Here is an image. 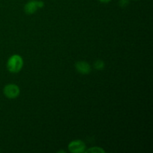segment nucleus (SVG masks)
<instances>
[{
	"label": "nucleus",
	"instance_id": "2",
	"mask_svg": "<svg viewBox=\"0 0 153 153\" xmlns=\"http://www.w3.org/2000/svg\"><path fill=\"white\" fill-rule=\"evenodd\" d=\"M44 2L41 0H30L25 4L24 10L26 14H33L37 10V9L44 7Z\"/></svg>",
	"mask_w": 153,
	"mask_h": 153
},
{
	"label": "nucleus",
	"instance_id": "8",
	"mask_svg": "<svg viewBox=\"0 0 153 153\" xmlns=\"http://www.w3.org/2000/svg\"><path fill=\"white\" fill-rule=\"evenodd\" d=\"M128 3V0H120V4L122 7H124V6L127 5Z\"/></svg>",
	"mask_w": 153,
	"mask_h": 153
},
{
	"label": "nucleus",
	"instance_id": "9",
	"mask_svg": "<svg viewBox=\"0 0 153 153\" xmlns=\"http://www.w3.org/2000/svg\"><path fill=\"white\" fill-rule=\"evenodd\" d=\"M99 1L102 3H108V2H110L111 0H99Z\"/></svg>",
	"mask_w": 153,
	"mask_h": 153
},
{
	"label": "nucleus",
	"instance_id": "1",
	"mask_svg": "<svg viewBox=\"0 0 153 153\" xmlns=\"http://www.w3.org/2000/svg\"><path fill=\"white\" fill-rule=\"evenodd\" d=\"M23 67V59L19 55H13L8 58L7 68L10 73H19Z\"/></svg>",
	"mask_w": 153,
	"mask_h": 153
},
{
	"label": "nucleus",
	"instance_id": "7",
	"mask_svg": "<svg viewBox=\"0 0 153 153\" xmlns=\"http://www.w3.org/2000/svg\"><path fill=\"white\" fill-rule=\"evenodd\" d=\"M94 67L97 70H102L105 68V63L102 60H97L94 62Z\"/></svg>",
	"mask_w": 153,
	"mask_h": 153
},
{
	"label": "nucleus",
	"instance_id": "3",
	"mask_svg": "<svg viewBox=\"0 0 153 153\" xmlns=\"http://www.w3.org/2000/svg\"><path fill=\"white\" fill-rule=\"evenodd\" d=\"M3 94L7 99L13 100L18 97L20 94V90L19 87L15 84H8L4 86L3 89Z\"/></svg>",
	"mask_w": 153,
	"mask_h": 153
},
{
	"label": "nucleus",
	"instance_id": "5",
	"mask_svg": "<svg viewBox=\"0 0 153 153\" xmlns=\"http://www.w3.org/2000/svg\"><path fill=\"white\" fill-rule=\"evenodd\" d=\"M75 67H76V70L82 75H88L91 71V65L86 61H78L75 64Z\"/></svg>",
	"mask_w": 153,
	"mask_h": 153
},
{
	"label": "nucleus",
	"instance_id": "6",
	"mask_svg": "<svg viewBox=\"0 0 153 153\" xmlns=\"http://www.w3.org/2000/svg\"><path fill=\"white\" fill-rule=\"evenodd\" d=\"M85 152L87 153H105V151L102 148L98 147V146H94V147H91L90 149L85 150Z\"/></svg>",
	"mask_w": 153,
	"mask_h": 153
},
{
	"label": "nucleus",
	"instance_id": "4",
	"mask_svg": "<svg viewBox=\"0 0 153 153\" xmlns=\"http://www.w3.org/2000/svg\"><path fill=\"white\" fill-rule=\"evenodd\" d=\"M68 149L72 153L85 152L86 146L85 143L81 140H75L68 144Z\"/></svg>",
	"mask_w": 153,
	"mask_h": 153
}]
</instances>
